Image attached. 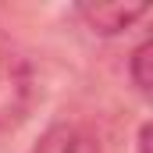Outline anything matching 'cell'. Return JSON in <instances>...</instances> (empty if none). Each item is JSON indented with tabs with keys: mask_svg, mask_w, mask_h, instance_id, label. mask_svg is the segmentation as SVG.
I'll return each instance as SVG.
<instances>
[{
	"mask_svg": "<svg viewBox=\"0 0 153 153\" xmlns=\"http://www.w3.org/2000/svg\"><path fill=\"white\" fill-rule=\"evenodd\" d=\"M150 53H153V46L146 39L128 53V78H132L139 96H150Z\"/></svg>",
	"mask_w": 153,
	"mask_h": 153,
	"instance_id": "obj_4",
	"label": "cell"
},
{
	"mask_svg": "<svg viewBox=\"0 0 153 153\" xmlns=\"http://www.w3.org/2000/svg\"><path fill=\"white\" fill-rule=\"evenodd\" d=\"M36 100V71L29 64V57L0 36V132L25 121Z\"/></svg>",
	"mask_w": 153,
	"mask_h": 153,
	"instance_id": "obj_1",
	"label": "cell"
},
{
	"mask_svg": "<svg viewBox=\"0 0 153 153\" xmlns=\"http://www.w3.org/2000/svg\"><path fill=\"white\" fill-rule=\"evenodd\" d=\"M32 153H103L100 139L78 121H53L36 139Z\"/></svg>",
	"mask_w": 153,
	"mask_h": 153,
	"instance_id": "obj_3",
	"label": "cell"
},
{
	"mask_svg": "<svg viewBox=\"0 0 153 153\" xmlns=\"http://www.w3.org/2000/svg\"><path fill=\"white\" fill-rule=\"evenodd\" d=\"M150 7L146 4H78L75 18L93 32V36H121L128 32L139 18H146Z\"/></svg>",
	"mask_w": 153,
	"mask_h": 153,
	"instance_id": "obj_2",
	"label": "cell"
},
{
	"mask_svg": "<svg viewBox=\"0 0 153 153\" xmlns=\"http://www.w3.org/2000/svg\"><path fill=\"white\" fill-rule=\"evenodd\" d=\"M135 153H150V125H139V135H135Z\"/></svg>",
	"mask_w": 153,
	"mask_h": 153,
	"instance_id": "obj_5",
	"label": "cell"
}]
</instances>
